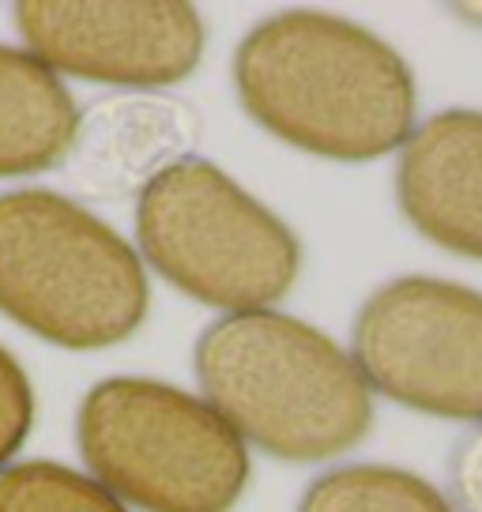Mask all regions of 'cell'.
Returning a JSON list of instances; mask_svg holds the SVG:
<instances>
[{
	"mask_svg": "<svg viewBox=\"0 0 482 512\" xmlns=\"http://www.w3.org/2000/svg\"><path fill=\"white\" fill-rule=\"evenodd\" d=\"M234 91L275 140L336 162H370L415 132V76L351 19L283 12L234 49Z\"/></svg>",
	"mask_w": 482,
	"mask_h": 512,
	"instance_id": "6da1fadb",
	"label": "cell"
},
{
	"mask_svg": "<svg viewBox=\"0 0 482 512\" xmlns=\"http://www.w3.org/2000/svg\"><path fill=\"white\" fill-rule=\"evenodd\" d=\"M196 381L245 445L290 464L351 452L373 426V388L351 354L275 309L230 313L204 328Z\"/></svg>",
	"mask_w": 482,
	"mask_h": 512,
	"instance_id": "7a4b0ae2",
	"label": "cell"
},
{
	"mask_svg": "<svg viewBox=\"0 0 482 512\" xmlns=\"http://www.w3.org/2000/svg\"><path fill=\"white\" fill-rule=\"evenodd\" d=\"M140 253L53 189L0 192V313L61 351H106L144 324Z\"/></svg>",
	"mask_w": 482,
	"mask_h": 512,
	"instance_id": "3957f363",
	"label": "cell"
},
{
	"mask_svg": "<svg viewBox=\"0 0 482 512\" xmlns=\"http://www.w3.org/2000/svg\"><path fill=\"white\" fill-rule=\"evenodd\" d=\"M91 479L140 512H230L249 486V445L204 396L151 377L95 384L76 415Z\"/></svg>",
	"mask_w": 482,
	"mask_h": 512,
	"instance_id": "277c9868",
	"label": "cell"
},
{
	"mask_svg": "<svg viewBox=\"0 0 482 512\" xmlns=\"http://www.w3.org/2000/svg\"><path fill=\"white\" fill-rule=\"evenodd\" d=\"M136 245L170 287L226 317L272 309L302 272L294 230L200 155H181L140 189Z\"/></svg>",
	"mask_w": 482,
	"mask_h": 512,
	"instance_id": "5b68a950",
	"label": "cell"
},
{
	"mask_svg": "<svg viewBox=\"0 0 482 512\" xmlns=\"http://www.w3.org/2000/svg\"><path fill=\"white\" fill-rule=\"evenodd\" d=\"M351 358L370 388L411 411L482 422V294L403 275L358 309Z\"/></svg>",
	"mask_w": 482,
	"mask_h": 512,
	"instance_id": "8992f818",
	"label": "cell"
},
{
	"mask_svg": "<svg viewBox=\"0 0 482 512\" xmlns=\"http://www.w3.org/2000/svg\"><path fill=\"white\" fill-rule=\"evenodd\" d=\"M16 27L27 53L57 76L110 87H170L193 76L204 53V23L193 4H16Z\"/></svg>",
	"mask_w": 482,
	"mask_h": 512,
	"instance_id": "52a82bcc",
	"label": "cell"
},
{
	"mask_svg": "<svg viewBox=\"0 0 482 512\" xmlns=\"http://www.w3.org/2000/svg\"><path fill=\"white\" fill-rule=\"evenodd\" d=\"M396 200L426 241L482 260V113L445 110L411 132L396 166Z\"/></svg>",
	"mask_w": 482,
	"mask_h": 512,
	"instance_id": "ba28073f",
	"label": "cell"
},
{
	"mask_svg": "<svg viewBox=\"0 0 482 512\" xmlns=\"http://www.w3.org/2000/svg\"><path fill=\"white\" fill-rule=\"evenodd\" d=\"M200 121L189 106L170 98H125L102 102L80 117L72 144V170L83 189L98 196H140L151 177L166 170L196 140Z\"/></svg>",
	"mask_w": 482,
	"mask_h": 512,
	"instance_id": "9c48e42d",
	"label": "cell"
},
{
	"mask_svg": "<svg viewBox=\"0 0 482 512\" xmlns=\"http://www.w3.org/2000/svg\"><path fill=\"white\" fill-rule=\"evenodd\" d=\"M80 110L34 53L0 46V177L46 174L72 155Z\"/></svg>",
	"mask_w": 482,
	"mask_h": 512,
	"instance_id": "30bf717a",
	"label": "cell"
},
{
	"mask_svg": "<svg viewBox=\"0 0 482 512\" xmlns=\"http://www.w3.org/2000/svg\"><path fill=\"white\" fill-rule=\"evenodd\" d=\"M298 512H452L434 482L381 464H351L309 482Z\"/></svg>",
	"mask_w": 482,
	"mask_h": 512,
	"instance_id": "8fae6325",
	"label": "cell"
},
{
	"mask_svg": "<svg viewBox=\"0 0 482 512\" xmlns=\"http://www.w3.org/2000/svg\"><path fill=\"white\" fill-rule=\"evenodd\" d=\"M0 512H129L83 471L53 460L0 467Z\"/></svg>",
	"mask_w": 482,
	"mask_h": 512,
	"instance_id": "7c38bea8",
	"label": "cell"
},
{
	"mask_svg": "<svg viewBox=\"0 0 482 512\" xmlns=\"http://www.w3.org/2000/svg\"><path fill=\"white\" fill-rule=\"evenodd\" d=\"M34 430V388L27 369L0 347V467L12 464Z\"/></svg>",
	"mask_w": 482,
	"mask_h": 512,
	"instance_id": "4fadbf2b",
	"label": "cell"
},
{
	"mask_svg": "<svg viewBox=\"0 0 482 512\" xmlns=\"http://www.w3.org/2000/svg\"><path fill=\"white\" fill-rule=\"evenodd\" d=\"M449 486L460 512H482V426H475L452 448Z\"/></svg>",
	"mask_w": 482,
	"mask_h": 512,
	"instance_id": "5bb4252c",
	"label": "cell"
}]
</instances>
